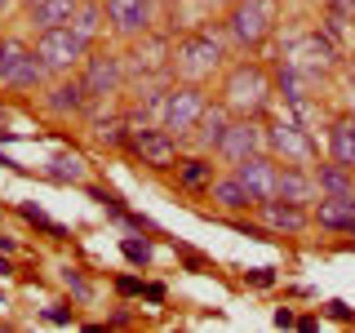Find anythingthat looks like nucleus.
Masks as SVG:
<instances>
[{
	"label": "nucleus",
	"mask_w": 355,
	"mask_h": 333,
	"mask_svg": "<svg viewBox=\"0 0 355 333\" xmlns=\"http://www.w3.org/2000/svg\"><path fill=\"white\" fill-rule=\"evenodd\" d=\"M222 58H227V44L214 27H200L191 36H182L169 53V71L182 76L187 85H205L222 71Z\"/></svg>",
	"instance_id": "obj_1"
},
{
	"label": "nucleus",
	"mask_w": 355,
	"mask_h": 333,
	"mask_svg": "<svg viewBox=\"0 0 355 333\" xmlns=\"http://www.w3.org/2000/svg\"><path fill=\"white\" fill-rule=\"evenodd\" d=\"M271 76L262 71L258 62H236L227 71V80H222V107L231 111V116H253L258 120L266 107H271Z\"/></svg>",
	"instance_id": "obj_2"
},
{
	"label": "nucleus",
	"mask_w": 355,
	"mask_h": 333,
	"mask_svg": "<svg viewBox=\"0 0 355 333\" xmlns=\"http://www.w3.org/2000/svg\"><path fill=\"white\" fill-rule=\"evenodd\" d=\"M275 14H280V0H231L227 14V36L236 49H262L275 31Z\"/></svg>",
	"instance_id": "obj_3"
},
{
	"label": "nucleus",
	"mask_w": 355,
	"mask_h": 333,
	"mask_svg": "<svg viewBox=\"0 0 355 333\" xmlns=\"http://www.w3.org/2000/svg\"><path fill=\"white\" fill-rule=\"evenodd\" d=\"M31 49L40 53V62H44V71H49V76H71L76 67L89 58V40L71 27V22H67V27L36 31V44H31Z\"/></svg>",
	"instance_id": "obj_4"
},
{
	"label": "nucleus",
	"mask_w": 355,
	"mask_h": 333,
	"mask_svg": "<svg viewBox=\"0 0 355 333\" xmlns=\"http://www.w3.org/2000/svg\"><path fill=\"white\" fill-rule=\"evenodd\" d=\"M205 107H209L205 85H173L164 94V107H160V129H169L173 138H191V129L205 116Z\"/></svg>",
	"instance_id": "obj_5"
},
{
	"label": "nucleus",
	"mask_w": 355,
	"mask_h": 333,
	"mask_svg": "<svg viewBox=\"0 0 355 333\" xmlns=\"http://www.w3.org/2000/svg\"><path fill=\"white\" fill-rule=\"evenodd\" d=\"M284 62L297 67L306 80H320V76L338 62V44H333L324 31H302V36L284 40Z\"/></svg>",
	"instance_id": "obj_6"
},
{
	"label": "nucleus",
	"mask_w": 355,
	"mask_h": 333,
	"mask_svg": "<svg viewBox=\"0 0 355 333\" xmlns=\"http://www.w3.org/2000/svg\"><path fill=\"white\" fill-rule=\"evenodd\" d=\"M266 151L280 164H311L320 147H315V138H311L306 125H297L293 116H280V120L266 125Z\"/></svg>",
	"instance_id": "obj_7"
},
{
	"label": "nucleus",
	"mask_w": 355,
	"mask_h": 333,
	"mask_svg": "<svg viewBox=\"0 0 355 333\" xmlns=\"http://www.w3.org/2000/svg\"><path fill=\"white\" fill-rule=\"evenodd\" d=\"M125 147L138 155L147 169H173V164H178V138H173L169 129H151V125L129 129Z\"/></svg>",
	"instance_id": "obj_8"
},
{
	"label": "nucleus",
	"mask_w": 355,
	"mask_h": 333,
	"mask_svg": "<svg viewBox=\"0 0 355 333\" xmlns=\"http://www.w3.org/2000/svg\"><path fill=\"white\" fill-rule=\"evenodd\" d=\"M253 151H266V129L253 116H236L227 125V133H222V142H218V155L227 164H240L244 155H253Z\"/></svg>",
	"instance_id": "obj_9"
},
{
	"label": "nucleus",
	"mask_w": 355,
	"mask_h": 333,
	"mask_svg": "<svg viewBox=\"0 0 355 333\" xmlns=\"http://www.w3.org/2000/svg\"><path fill=\"white\" fill-rule=\"evenodd\" d=\"M80 80L89 89V98L120 94L125 89V58H116V53H89L80 62Z\"/></svg>",
	"instance_id": "obj_10"
},
{
	"label": "nucleus",
	"mask_w": 355,
	"mask_h": 333,
	"mask_svg": "<svg viewBox=\"0 0 355 333\" xmlns=\"http://www.w3.org/2000/svg\"><path fill=\"white\" fill-rule=\"evenodd\" d=\"M258 222L266 231H275V236H302L311 227V214H306V205H297V200L271 196V200H258Z\"/></svg>",
	"instance_id": "obj_11"
},
{
	"label": "nucleus",
	"mask_w": 355,
	"mask_h": 333,
	"mask_svg": "<svg viewBox=\"0 0 355 333\" xmlns=\"http://www.w3.org/2000/svg\"><path fill=\"white\" fill-rule=\"evenodd\" d=\"M275 169H280V160H275L271 151H253V155H244L240 164H231V173L249 187L253 200H271L275 196Z\"/></svg>",
	"instance_id": "obj_12"
},
{
	"label": "nucleus",
	"mask_w": 355,
	"mask_h": 333,
	"mask_svg": "<svg viewBox=\"0 0 355 333\" xmlns=\"http://www.w3.org/2000/svg\"><path fill=\"white\" fill-rule=\"evenodd\" d=\"M103 14L116 36H147L151 31V0H103Z\"/></svg>",
	"instance_id": "obj_13"
},
{
	"label": "nucleus",
	"mask_w": 355,
	"mask_h": 333,
	"mask_svg": "<svg viewBox=\"0 0 355 333\" xmlns=\"http://www.w3.org/2000/svg\"><path fill=\"white\" fill-rule=\"evenodd\" d=\"M40 103H44V111H49V116L67 120V116H80V111L89 107V89H85L80 76H71V80H67V76H58V85H53L49 94L40 98Z\"/></svg>",
	"instance_id": "obj_14"
},
{
	"label": "nucleus",
	"mask_w": 355,
	"mask_h": 333,
	"mask_svg": "<svg viewBox=\"0 0 355 333\" xmlns=\"http://www.w3.org/2000/svg\"><path fill=\"white\" fill-rule=\"evenodd\" d=\"M275 196L297 200V205H306V200H320V187H315V173H311V164H280V169H275Z\"/></svg>",
	"instance_id": "obj_15"
},
{
	"label": "nucleus",
	"mask_w": 355,
	"mask_h": 333,
	"mask_svg": "<svg viewBox=\"0 0 355 333\" xmlns=\"http://www.w3.org/2000/svg\"><path fill=\"white\" fill-rule=\"evenodd\" d=\"M311 218L324 231H355V191L351 196H320Z\"/></svg>",
	"instance_id": "obj_16"
},
{
	"label": "nucleus",
	"mask_w": 355,
	"mask_h": 333,
	"mask_svg": "<svg viewBox=\"0 0 355 333\" xmlns=\"http://www.w3.org/2000/svg\"><path fill=\"white\" fill-rule=\"evenodd\" d=\"M227 125H231V111L222 107V103H209L205 107V116L196 120V129H191V142L200 151H218V142H222V133H227Z\"/></svg>",
	"instance_id": "obj_17"
},
{
	"label": "nucleus",
	"mask_w": 355,
	"mask_h": 333,
	"mask_svg": "<svg viewBox=\"0 0 355 333\" xmlns=\"http://www.w3.org/2000/svg\"><path fill=\"white\" fill-rule=\"evenodd\" d=\"M209 196H214V205H218V209H227V214H244V209H258V200L249 196V187H244L236 173H227V178H214Z\"/></svg>",
	"instance_id": "obj_18"
},
{
	"label": "nucleus",
	"mask_w": 355,
	"mask_h": 333,
	"mask_svg": "<svg viewBox=\"0 0 355 333\" xmlns=\"http://www.w3.org/2000/svg\"><path fill=\"white\" fill-rule=\"evenodd\" d=\"M44 80H49V71H44L40 53L27 44V49L18 53V62H14V71H9V80H5V85H9V89H22V94H36Z\"/></svg>",
	"instance_id": "obj_19"
},
{
	"label": "nucleus",
	"mask_w": 355,
	"mask_h": 333,
	"mask_svg": "<svg viewBox=\"0 0 355 333\" xmlns=\"http://www.w3.org/2000/svg\"><path fill=\"white\" fill-rule=\"evenodd\" d=\"M76 9H80V0H36V5L27 9V22L36 31H44V27H67V22L76 18Z\"/></svg>",
	"instance_id": "obj_20"
},
{
	"label": "nucleus",
	"mask_w": 355,
	"mask_h": 333,
	"mask_svg": "<svg viewBox=\"0 0 355 333\" xmlns=\"http://www.w3.org/2000/svg\"><path fill=\"white\" fill-rule=\"evenodd\" d=\"M329 160L355 169V116H338L329 125Z\"/></svg>",
	"instance_id": "obj_21"
},
{
	"label": "nucleus",
	"mask_w": 355,
	"mask_h": 333,
	"mask_svg": "<svg viewBox=\"0 0 355 333\" xmlns=\"http://www.w3.org/2000/svg\"><path fill=\"white\" fill-rule=\"evenodd\" d=\"M311 173H315L320 196H351L355 191V169H347V164H338V160L320 164V169H311Z\"/></svg>",
	"instance_id": "obj_22"
},
{
	"label": "nucleus",
	"mask_w": 355,
	"mask_h": 333,
	"mask_svg": "<svg viewBox=\"0 0 355 333\" xmlns=\"http://www.w3.org/2000/svg\"><path fill=\"white\" fill-rule=\"evenodd\" d=\"M214 160H209L205 151L200 155H191V160H178V182L187 187V191H209L214 187Z\"/></svg>",
	"instance_id": "obj_23"
},
{
	"label": "nucleus",
	"mask_w": 355,
	"mask_h": 333,
	"mask_svg": "<svg viewBox=\"0 0 355 333\" xmlns=\"http://www.w3.org/2000/svg\"><path fill=\"white\" fill-rule=\"evenodd\" d=\"M44 173H49L53 182H85V178H89V164H85L76 151H58V155L49 160V169H44Z\"/></svg>",
	"instance_id": "obj_24"
},
{
	"label": "nucleus",
	"mask_w": 355,
	"mask_h": 333,
	"mask_svg": "<svg viewBox=\"0 0 355 333\" xmlns=\"http://www.w3.org/2000/svg\"><path fill=\"white\" fill-rule=\"evenodd\" d=\"M103 5H98V0H80V9H76V18H71V27L80 31V36L94 44L98 40V31H103Z\"/></svg>",
	"instance_id": "obj_25"
},
{
	"label": "nucleus",
	"mask_w": 355,
	"mask_h": 333,
	"mask_svg": "<svg viewBox=\"0 0 355 333\" xmlns=\"http://www.w3.org/2000/svg\"><path fill=\"white\" fill-rule=\"evenodd\" d=\"M98 142H103V147H125V142H129V120L125 116L98 120Z\"/></svg>",
	"instance_id": "obj_26"
},
{
	"label": "nucleus",
	"mask_w": 355,
	"mask_h": 333,
	"mask_svg": "<svg viewBox=\"0 0 355 333\" xmlns=\"http://www.w3.org/2000/svg\"><path fill=\"white\" fill-rule=\"evenodd\" d=\"M18 214L31 222V227H40L44 236H53V240H67V227L62 222H53V218H44V209L40 205H18Z\"/></svg>",
	"instance_id": "obj_27"
},
{
	"label": "nucleus",
	"mask_w": 355,
	"mask_h": 333,
	"mask_svg": "<svg viewBox=\"0 0 355 333\" xmlns=\"http://www.w3.org/2000/svg\"><path fill=\"white\" fill-rule=\"evenodd\" d=\"M27 49L22 40H14V36H0V85L9 80V71H14V62H18V53Z\"/></svg>",
	"instance_id": "obj_28"
},
{
	"label": "nucleus",
	"mask_w": 355,
	"mask_h": 333,
	"mask_svg": "<svg viewBox=\"0 0 355 333\" xmlns=\"http://www.w3.org/2000/svg\"><path fill=\"white\" fill-rule=\"evenodd\" d=\"M120 249H125V258H129L133 266H147V262H151V244L138 240V236H125V240H120Z\"/></svg>",
	"instance_id": "obj_29"
},
{
	"label": "nucleus",
	"mask_w": 355,
	"mask_h": 333,
	"mask_svg": "<svg viewBox=\"0 0 355 333\" xmlns=\"http://www.w3.org/2000/svg\"><path fill=\"white\" fill-rule=\"evenodd\" d=\"M62 284H67V289H71V293H76V298H80V302H89V298H94V284H89V280H85V275H80V271H76V266H62Z\"/></svg>",
	"instance_id": "obj_30"
},
{
	"label": "nucleus",
	"mask_w": 355,
	"mask_h": 333,
	"mask_svg": "<svg viewBox=\"0 0 355 333\" xmlns=\"http://www.w3.org/2000/svg\"><path fill=\"white\" fill-rule=\"evenodd\" d=\"M244 280L258 284V289H271L275 284V271H271V266H253V271H244Z\"/></svg>",
	"instance_id": "obj_31"
},
{
	"label": "nucleus",
	"mask_w": 355,
	"mask_h": 333,
	"mask_svg": "<svg viewBox=\"0 0 355 333\" xmlns=\"http://www.w3.org/2000/svg\"><path fill=\"white\" fill-rule=\"evenodd\" d=\"M116 293H120V298L142 293V280H138V275H120V280H116Z\"/></svg>",
	"instance_id": "obj_32"
},
{
	"label": "nucleus",
	"mask_w": 355,
	"mask_h": 333,
	"mask_svg": "<svg viewBox=\"0 0 355 333\" xmlns=\"http://www.w3.org/2000/svg\"><path fill=\"white\" fill-rule=\"evenodd\" d=\"M44 320H53V325H71V311H67L62 302H53L49 311H44Z\"/></svg>",
	"instance_id": "obj_33"
},
{
	"label": "nucleus",
	"mask_w": 355,
	"mask_h": 333,
	"mask_svg": "<svg viewBox=\"0 0 355 333\" xmlns=\"http://www.w3.org/2000/svg\"><path fill=\"white\" fill-rule=\"evenodd\" d=\"M329 9L342 14V18H355V0H329Z\"/></svg>",
	"instance_id": "obj_34"
},
{
	"label": "nucleus",
	"mask_w": 355,
	"mask_h": 333,
	"mask_svg": "<svg viewBox=\"0 0 355 333\" xmlns=\"http://www.w3.org/2000/svg\"><path fill=\"white\" fill-rule=\"evenodd\" d=\"M142 298L147 302H164V284H142Z\"/></svg>",
	"instance_id": "obj_35"
},
{
	"label": "nucleus",
	"mask_w": 355,
	"mask_h": 333,
	"mask_svg": "<svg viewBox=\"0 0 355 333\" xmlns=\"http://www.w3.org/2000/svg\"><path fill=\"white\" fill-rule=\"evenodd\" d=\"M329 316H338V320H351V311H347V302H329Z\"/></svg>",
	"instance_id": "obj_36"
},
{
	"label": "nucleus",
	"mask_w": 355,
	"mask_h": 333,
	"mask_svg": "<svg viewBox=\"0 0 355 333\" xmlns=\"http://www.w3.org/2000/svg\"><path fill=\"white\" fill-rule=\"evenodd\" d=\"M275 325L288 329V325H293V311H284V307H280V311H275Z\"/></svg>",
	"instance_id": "obj_37"
},
{
	"label": "nucleus",
	"mask_w": 355,
	"mask_h": 333,
	"mask_svg": "<svg viewBox=\"0 0 355 333\" xmlns=\"http://www.w3.org/2000/svg\"><path fill=\"white\" fill-rule=\"evenodd\" d=\"M14 266H9V253H0V275H9Z\"/></svg>",
	"instance_id": "obj_38"
},
{
	"label": "nucleus",
	"mask_w": 355,
	"mask_h": 333,
	"mask_svg": "<svg viewBox=\"0 0 355 333\" xmlns=\"http://www.w3.org/2000/svg\"><path fill=\"white\" fill-rule=\"evenodd\" d=\"M0 253H14V240L9 236H0Z\"/></svg>",
	"instance_id": "obj_39"
},
{
	"label": "nucleus",
	"mask_w": 355,
	"mask_h": 333,
	"mask_svg": "<svg viewBox=\"0 0 355 333\" xmlns=\"http://www.w3.org/2000/svg\"><path fill=\"white\" fill-rule=\"evenodd\" d=\"M9 5H14V0H0V14H5V9H9Z\"/></svg>",
	"instance_id": "obj_40"
},
{
	"label": "nucleus",
	"mask_w": 355,
	"mask_h": 333,
	"mask_svg": "<svg viewBox=\"0 0 355 333\" xmlns=\"http://www.w3.org/2000/svg\"><path fill=\"white\" fill-rule=\"evenodd\" d=\"M22 5H27V9H31V5H36V0H22Z\"/></svg>",
	"instance_id": "obj_41"
},
{
	"label": "nucleus",
	"mask_w": 355,
	"mask_h": 333,
	"mask_svg": "<svg viewBox=\"0 0 355 333\" xmlns=\"http://www.w3.org/2000/svg\"><path fill=\"white\" fill-rule=\"evenodd\" d=\"M0 302H5V293H0Z\"/></svg>",
	"instance_id": "obj_42"
}]
</instances>
